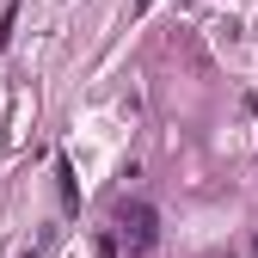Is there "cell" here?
<instances>
[{"mask_svg":"<svg viewBox=\"0 0 258 258\" xmlns=\"http://www.w3.org/2000/svg\"><path fill=\"white\" fill-rule=\"evenodd\" d=\"M117 240L129 252H154L160 246V209L154 203H123L117 209Z\"/></svg>","mask_w":258,"mask_h":258,"instance_id":"obj_1","label":"cell"}]
</instances>
